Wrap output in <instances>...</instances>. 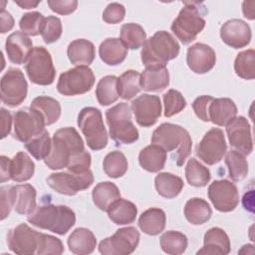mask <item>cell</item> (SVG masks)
Listing matches in <instances>:
<instances>
[{
  "mask_svg": "<svg viewBox=\"0 0 255 255\" xmlns=\"http://www.w3.org/2000/svg\"><path fill=\"white\" fill-rule=\"evenodd\" d=\"M151 143L161 146L166 152H170L171 159L176 165L181 166L191 152L192 140L189 132L182 127L164 123L152 132Z\"/></svg>",
  "mask_w": 255,
  "mask_h": 255,
  "instance_id": "6da1fadb",
  "label": "cell"
},
{
  "mask_svg": "<svg viewBox=\"0 0 255 255\" xmlns=\"http://www.w3.org/2000/svg\"><path fill=\"white\" fill-rule=\"evenodd\" d=\"M83 150L84 141L77 129L70 127L62 128L54 133L51 151L44 162L50 169H62L68 166L72 156Z\"/></svg>",
  "mask_w": 255,
  "mask_h": 255,
  "instance_id": "7a4b0ae2",
  "label": "cell"
},
{
  "mask_svg": "<svg viewBox=\"0 0 255 255\" xmlns=\"http://www.w3.org/2000/svg\"><path fill=\"white\" fill-rule=\"evenodd\" d=\"M27 220L34 226L65 235L75 224V212L65 205L45 204L36 206Z\"/></svg>",
  "mask_w": 255,
  "mask_h": 255,
  "instance_id": "3957f363",
  "label": "cell"
},
{
  "mask_svg": "<svg viewBox=\"0 0 255 255\" xmlns=\"http://www.w3.org/2000/svg\"><path fill=\"white\" fill-rule=\"evenodd\" d=\"M179 44L166 31H157L145 40L141 49V62L146 67H165L179 54Z\"/></svg>",
  "mask_w": 255,
  "mask_h": 255,
  "instance_id": "277c9868",
  "label": "cell"
},
{
  "mask_svg": "<svg viewBox=\"0 0 255 255\" xmlns=\"http://www.w3.org/2000/svg\"><path fill=\"white\" fill-rule=\"evenodd\" d=\"M183 4L184 6L173 20L170 29L182 44L187 45L194 41L205 27L203 18L205 7L199 2H184Z\"/></svg>",
  "mask_w": 255,
  "mask_h": 255,
  "instance_id": "5b68a950",
  "label": "cell"
},
{
  "mask_svg": "<svg viewBox=\"0 0 255 255\" xmlns=\"http://www.w3.org/2000/svg\"><path fill=\"white\" fill-rule=\"evenodd\" d=\"M110 135L117 144H130L138 139V130L132 123L131 111L127 103H120L106 112Z\"/></svg>",
  "mask_w": 255,
  "mask_h": 255,
  "instance_id": "8992f818",
  "label": "cell"
},
{
  "mask_svg": "<svg viewBox=\"0 0 255 255\" xmlns=\"http://www.w3.org/2000/svg\"><path fill=\"white\" fill-rule=\"evenodd\" d=\"M78 126L92 150H101L107 146L108 133L99 109L94 107L82 109L78 115Z\"/></svg>",
  "mask_w": 255,
  "mask_h": 255,
  "instance_id": "52a82bcc",
  "label": "cell"
},
{
  "mask_svg": "<svg viewBox=\"0 0 255 255\" xmlns=\"http://www.w3.org/2000/svg\"><path fill=\"white\" fill-rule=\"evenodd\" d=\"M95 84V75L88 66H77L62 73L57 90L64 96H76L89 92Z\"/></svg>",
  "mask_w": 255,
  "mask_h": 255,
  "instance_id": "ba28073f",
  "label": "cell"
},
{
  "mask_svg": "<svg viewBox=\"0 0 255 255\" xmlns=\"http://www.w3.org/2000/svg\"><path fill=\"white\" fill-rule=\"evenodd\" d=\"M30 81L36 85H51L56 76L51 54L44 47H36L25 64Z\"/></svg>",
  "mask_w": 255,
  "mask_h": 255,
  "instance_id": "9c48e42d",
  "label": "cell"
},
{
  "mask_svg": "<svg viewBox=\"0 0 255 255\" xmlns=\"http://www.w3.org/2000/svg\"><path fill=\"white\" fill-rule=\"evenodd\" d=\"M46 123L43 116L36 110L23 108L14 115V137L26 143L40 135L45 129Z\"/></svg>",
  "mask_w": 255,
  "mask_h": 255,
  "instance_id": "30bf717a",
  "label": "cell"
},
{
  "mask_svg": "<svg viewBox=\"0 0 255 255\" xmlns=\"http://www.w3.org/2000/svg\"><path fill=\"white\" fill-rule=\"evenodd\" d=\"M139 233L132 227H124L116 231L111 237L105 238L99 244V251L103 255H128L137 247Z\"/></svg>",
  "mask_w": 255,
  "mask_h": 255,
  "instance_id": "8fae6325",
  "label": "cell"
},
{
  "mask_svg": "<svg viewBox=\"0 0 255 255\" xmlns=\"http://www.w3.org/2000/svg\"><path fill=\"white\" fill-rule=\"evenodd\" d=\"M46 181L58 193L72 196L89 188L94 182V175L90 169L83 173L56 172L50 174Z\"/></svg>",
  "mask_w": 255,
  "mask_h": 255,
  "instance_id": "7c38bea8",
  "label": "cell"
},
{
  "mask_svg": "<svg viewBox=\"0 0 255 255\" xmlns=\"http://www.w3.org/2000/svg\"><path fill=\"white\" fill-rule=\"evenodd\" d=\"M28 84L20 69L10 68L1 79V101L8 107H17L27 97Z\"/></svg>",
  "mask_w": 255,
  "mask_h": 255,
  "instance_id": "4fadbf2b",
  "label": "cell"
},
{
  "mask_svg": "<svg viewBox=\"0 0 255 255\" xmlns=\"http://www.w3.org/2000/svg\"><path fill=\"white\" fill-rule=\"evenodd\" d=\"M227 150V144L223 131L213 128L209 129L196 147V155L208 165L218 163Z\"/></svg>",
  "mask_w": 255,
  "mask_h": 255,
  "instance_id": "5bb4252c",
  "label": "cell"
},
{
  "mask_svg": "<svg viewBox=\"0 0 255 255\" xmlns=\"http://www.w3.org/2000/svg\"><path fill=\"white\" fill-rule=\"evenodd\" d=\"M208 197L213 206L221 212L234 210L239 202L236 185L227 179L214 180L208 187Z\"/></svg>",
  "mask_w": 255,
  "mask_h": 255,
  "instance_id": "9a60e30c",
  "label": "cell"
},
{
  "mask_svg": "<svg viewBox=\"0 0 255 255\" xmlns=\"http://www.w3.org/2000/svg\"><path fill=\"white\" fill-rule=\"evenodd\" d=\"M40 233L25 223L19 224L7 233L8 248L19 255L36 254Z\"/></svg>",
  "mask_w": 255,
  "mask_h": 255,
  "instance_id": "2e32d148",
  "label": "cell"
},
{
  "mask_svg": "<svg viewBox=\"0 0 255 255\" xmlns=\"http://www.w3.org/2000/svg\"><path fill=\"white\" fill-rule=\"evenodd\" d=\"M130 108L136 123L143 128L153 126L161 115L160 99L154 95L142 94L131 102Z\"/></svg>",
  "mask_w": 255,
  "mask_h": 255,
  "instance_id": "e0dca14e",
  "label": "cell"
},
{
  "mask_svg": "<svg viewBox=\"0 0 255 255\" xmlns=\"http://www.w3.org/2000/svg\"><path fill=\"white\" fill-rule=\"evenodd\" d=\"M226 132L230 144L241 152L248 155L253 150V140L251 136V127L246 118L236 117L226 126Z\"/></svg>",
  "mask_w": 255,
  "mask_h": 255,
  "instance_id": "ac0fdd59",
  "label": "cell"
},
{
  "mask_svg": "<svg viewBox=\"0 0 255 255\" xmlns=\"http://www.w3.org/2000/svg\"><path fill=\"white\" fill-rule=\"evenodd\" d=\"M186 62L195 74H205L213 69L216 63L214 50L203 43H195L187 50Z\"/></svg>",
  "mask_w": 255,
  "mask_h": 255,
  "instance_id": "d6986e66",
  "label": "cell"
},
{
  "mask_svg": "<svg viewBox=\"0 0 255 255\" xmlns=\"http://www.w3.org/2000/svg\"><path fill=\"white\" fill-rule=\"evenodd\" d=\"M222 41L234 49L244 48L250 43L251 29L243 20L231 19L226 21L220 29Z\"/></svg>",
  "mask_w": 255,
  "mask_h": 255,
  "instance_id": "ffe728a7",
  "label": "cell"
},
{
  "mask_svg": "<svg viewBox=\"0 0 255 255\" xmlns=\"http://www.w3.org/2000/svg\"><path fill=\"white\" fill-rule=\"evenodd\" d=\"M8 59L11 63L21 65L28 61L33 52V43L23 32L16 31L8 36L5 43Z\"/></svg>",
  "mask_w": 255,
  "mask_h": 255,
  "instance_id": "44dd1931",
  "label": "cell"
},
{
  "mask_svg": "<svg viewBox=\"0 0 255 255\" xmlns=\"http://www.w3.org/2000/svg\"><path fill=\"white\" fill-rule=\"evenodd\" d=\"M13 208L19 214H30L36 208V189L29 183L8 186Z\"/></svg>",
  "mask_w": 255,
  "mask_h": 255,
  "instance_id": "7402d4cb",
  "label": "cell"
},
{
  "mask_svg": "<svg viewBox=\"0 0 255 255\" xmlns=\"http://www.w3.org/2000/svg\"><path fill=\"white\" fill-rule=\"evenodd\" d=\"M237 115L235 103L228 98H218L211 101L208 108L209 122L219 127H226Z\"/></svg>",
  "mask_w": 255,
  "mask_h": 255,
  "instance_id": "603a6c76",
  "label": "cell"
},
{
  "mask_svg": "<svg viewBox=\"0 0 255 255\" xmlns=\"http://www.w3.org/2000/svg\"><path fill=\"white\" fill-rule=\"evenodd\" d=\"M230 249V240L226 232L219 227H212L205 233L203 247L197 251V254L226 255Z\"/></svg>",
  "mask_w": 255,
  "mask_h": 255,
  "instance_id": "cb8c5ba5",
  "label": "cell"
},
{
  "mask_svg": "<svg viewBox=\"0 0 255 255\" xmlns=\"http://www.w3.org/2000/svg\"><path fill=\"white\" fill-rule=\"evenodd\" d=\"M140 88L147 92H159L169 85V73L165 67H146L140 75Z\"/></svg>",
  "mask_w": 255,
  "mask_h": 255,
  "instance_id": "d4e9b609",
  "label": "cell"
},
{
  "mask_svg": "<svg viewBox=\"0 0 255 255\" xmlns=\"http://www.w3.org/2000/svg\"><path fill=\"white\" fill-rule=\"evenodd\" d=\"M67 55L73 65L89 66L93 63L96 56L95 46L86 39H77L69 44Z\"/></svg>",
  "mask_w": 255,
  "mask_h": 255,
  "instance_id": "484cf974",
  "label": "cell"
},
{
  "mask_svg": "<svg viewBox=\"0 0 255 255\" xmlns=\"http://www.w3.org/2000/svg\"><path fill=\"white\" fill-rule=\"evenodd\" d=\"M68 246L74 254H91L97 246V239L90 229L80 227L75 229L69 236Z\"/></svg>",
  "mask_w": 255,
  "mask_h": 255,
  "instance_id": "4316f807",
  "label": "cell"
},
{
  "mask_svg": "<svg viewBox=\"0 0 255 255\" xmlns=\"http://www.w3.org/2000/svg\"><path fill=\"white\" fill-rule=\"evenodd\" d=\"M99 54L102 61L109 66L123 63L128 55V48L119 38H108L101 43Z\"/></svg>",
  "mask_w": 255,
  "mask_h": 255,
  "instance_id": "83f0119b",
  "label": "cell"
},
{
  "mask_svg": "<svg viewBox=\"0 0 255 255\" xmlns=\"http://www.w3.org/2000/svg\"><path fill=\"white\" fill-rule=\"evenodd\" d=\"M166 151L159 145L151 143L142 148L138 154L140 166L149 172H157L164 167Z\"/></svg>",
  "mask_w": 255,
  "mask_h": 255,
  "instance_id": "f1b7e54d",
  "label": "cell"
},
{
  "mask_svg": "<svg viewBox=\"0 0 255 255\" xmlns=\"http://www.w3.org/2000/svg\"><path fill=\"white\" fill-rule=\"evenodd\" d=\"M35 172V163L24 152H17L10 161V178L16 182L29 180Z\"/></svg>",
  "mask_w": 255,
  "mask_h": 255,
  "instance_id": "f546056e",
  "label": "cell"
},
{
  "mask_svg": "<svg viewBox=\"0 0 255 255\" xmlns=\"http://www.w3.org/2000/svg\"><path fill=\"white\" fill-rule=\"evenodd\" d=\"M165 213L160 208H149L141 213L138 218V226L147 235H157L165 227Z\"/></svg>",
  "mask_w": 255,
  "mask_h": 255,
  "instance_id": "4dcf8cb0",
  "label": "cell"
},
{
  "mask_svg": "<svg viewBox=\"0 0 255 255\" xmlns=\"http://www.w3.org/2000/svg\"><path fill=\"white\" fill-rule=\"evenodd\" d=\"M212 215V209L207 201L202 198H190L184 206V216L193 225H201L207 222Z\"/></svg>",
  "mask_w": 255,
  "mask_h": 255,
  "instance_id": "1f68e13d",
  "label": "cell"
},
{
  "mask_svg": "<svg viewBox=\"0 0 255 255\" xmlns=\"http://www.w3.org/2000/svg\"><path fill=\"white\" fill-rule=\"evenodd\" d=\"M107 211L109 218L118 225L132 223L135 220L137 214V208L135 204L131 201L122 198L114 202Z\"/></svg>",
  "mask_w": 255,
  "mask_h": 255,
  "instance_id": "d6a6232c",
  "label": "cell"
},
{
  "mask_svg": "<svg viewBox=\"0 0 255 255\" xmlns=\"http://www.w3.org/2000/svg\"><path fill=\"white\" fill-rule=\"evenodd\" d=\"M92 196L96 206L101 210L107 211L114 202L121 198V192L115 183L104 181L94 187Z\"/></svg>",
  "mask_w": 255,
  "mask_h": 255,
  "instance_id": "836d02e7",
  "label": "cell"
},
{
  "mask_svg": "<svg viewBox=\"0 0 255 255\" xmlns=\"http://www.w3.org/2000/svg\"><path fill=\"white\" fill-rule=\"evenodd\" d=\"M154 185L157 193L164 198L176 197L183 188V180L172 173L161 172L156 175Z\"/></svg>",
  "mask_w": 255,
  "mask_h": 255,
  "instance_id": "e575fe53",
  "label": "cell"
},
{
  "mask_svg": "<svg viewBox=\"0 0 255 255\" xmlns=\"http://www.w3.org/2000/svg\"><path fill=\"white\" fill-rule=\"evenodd\" d=\"M31 108L38 111L43 116L46 126L53 125L61 116L60 103L57 100L47 96L35 98L31 103Z\"/></svg>",
  "mask_w": 255,
  "mask_h": 255,
  "instance_id": "d590c367",
  "label": "cell"
},
{
  "mask_svg": "<svg viewBox=\"0 0 255 255\" xmlns=\"http://www.w3.org/2000/svg\"><path fill=\"white\" fill-rule=\"evenodd\" d=\"M96 97L100 105L109 106L119 99L118 78L116 76H106L102 78L96 88Z\"/></svg>",
  "mask_w": 255,
  "mask_h": 255,
  "instance_id": "8d00e7d4",
  "label": "cell"
},
{
  "mask_svg": "<svg viewBox=\"0 0 255 255\" xmlns=\"http://www.w3.org/2000/svg\"><path fill=\"white\" fill-rule=\"evenodd\" d=\"M140 75L133 70L126 71L118 78V92L119 96L124 100H130L135 97L141 90Z\"/></svg>",
  "mask_w": 255,
  "mask_h": 255,
  "instance_id": "74e56055",
  "label": "cell"
},
{
  "mask_svg": "<svg viewBox=\"0 0 255 255\" xmlns=\"http://www.w3.org/2000/svg\"><path fill=\"white\" fill-rule=\"evenodd\" d=\"M159 242L162 251L171 255L182 254L188 244L187 237L183 233L174 230L164 232L160 236Z\"/></svg>",
  "mask_w": 255,
  "mask_h": 255,
  "instance_id": "f35d334b",
  "label": "cell"
},
{
  "mask_svg": "<svg viewBox=\"0 0 255 255\" xmlns=\"http://www.w3.org/2000/svg\"><path fill=\"white\" fill-rule=\"evenodd\" d=\"M146 34L143 28L135 23L124 24L121 28V41L128 49L136 50L143 46Z\"/></svg>",
  "mask_w": 255,
  "mask_h": 255,
  "instance_id": "ab89813d",
  "label": "cell"
},
{
  "mask_svg": "<svg viewBox=\"0 0 255 255\" xmlns=\"http://www.w3.org/2000/svg\"><path fill=\"white\" fill-rule=\"evenodd\" d=\"M128 159L125 154L119 150L109 152L103 161L105 173L112 178H119L125 175L128 170Z\"/></svg>",
  "mask_w": 255,
  "mask_h": 255,
  "instance_id": "60d3db41",
  "label": "cell"
},
{
  "mask_svg": "<svg viewBox=\"0 0 255 255\" xmlns=\"http://www.w3.org/2000/svg\"><path fill=\"white\" fill-rule=\"evenodd\" d=\"M225 163L228 167L229 177L233 181H241L248 173V163L245 156L234 149L227 152L225 156Z\"/></svg>",
  "mask_w": 255,
  "mask_h": 255,
  "instance_id": "b9f144b4",
  "label": "cell"
},
{
  "mask_svg": "<svg viewBox=\"0 0 255 255\" xmlns=\"http://www.w3.org/2000/svg\"><path fill=\"white\" fill-rule=\"evenodd\" d=\"M185 177L187 182L195 187H203L210 180V171L195 158H190L185 166Z\"/></svg>",
  "mask_w": 255,
  "mask_h": 255,
  "instance_id": "7bdbcfd3",
  "label": "cell"
},
{
  "mask_svg": "<svg viewBox=\"0 0 255 255\" xmlns=\"http://www.w3.org/2000/svg\"><path fill=\"white\" fill-rule=\"evenodd\" d=\"M234 70L240 78L253 80L255 78V51L249 49L240 52L234 61Z\"/></svg>",
  "mask_w": 255,
  "mask_h": 255,
  "instance_id": "ee69618b",
  "label": "cell"
},
{
  "mask_svg": "<svg viewBox=\"0 0 255 255\" xmlns=\"http://www.w3.org/2000/svg\"><path fill=\"white\" fill-rule=\"evenodd\" d=\"M25 147L36 159H45L49 155L52 147V139L49 132L44 130L40 135L27 141Z\"/></svg>",
  "mask_w": 255,
  "mask_h": 255,
  "instance_id": "f6af8a7d",
  "label": "cell"
},
{
  "mask_svg": "<svg viewBox=\"0 0 255 255\" xmlns=\"http://www.w3.org/2000/svg\"><path fill=\"white\" fill-rule=\"evenodd\" d=\"M44 20L45 17L40 12H29L22 16L19 22V27L24 34L29 36H36L41 34Z\"/></svg>",
  "mask_w": 255,
  "mask_h": 255,
  "instance_id": "bcb514c9",
  "label": "cell"
},
{
  "mask_svg": "<svg viewBox=\"0 0 255 255\" xmlns=\"http://www.w3.org/2000/svg\"><path fill=\"white\" fill-rule=\"evenodd\" d=\"M163 104L164 116L166 118H170L180 113L186 107V101L181 95V93L172 89L168 90L163 95Z\"/></svg>",
  "mask_w": 255,
  "mask_h": 255,
  "instance_id": "7dc6e473",
  "label": "cell"
},
{
  "mask_svg": "<svg viewBox=\"0 0 255 255\" xmlns=\"http://www.w3.org/2000/svg\"><path fill=\"white\" fill-rule=\"evenodd\" d=\"M63 252H64V246L62 241L59 238L49 234L40 233L36 254L60 255Z\"/></svg>",
  "mask_w": 255,
  "mask_h": 255,
  "instance_id": "c3c4849f",
  "label": "cell"
},
{
  "mask_svg": "<svg viewBox=\"0 0 255 255\" xmlns=\"http://www.w3.org/2000/svg\"><path fill=\"white\" fill-rule=\"evenodd\" d=\"M62 23L58 17L48 16L45 18L41 30V36L46 44H51L58 41L62 35Z\"/></svg>",
  "mask_w": 255,
  "mask_h": 255,
  "instance_id": "681fc988",
  "label": "cell"
},
{
  "mask_svg": "<svg viewBox=\"0 0 255 255\" xmlns=\"http://www.w3.org/2000/svg\"><path fill=\"white\" fill-rule=\"evenodd\" d=\"M91 166V154L83 150L80 153L72 156L67 166L68 170L72 173H83L90 169Z\"/></svg>",
  "mask_w": 255,
  "mask_h": 255,
  "instance_id": "f907efd6",
  "label": "cell"
},
{
  "mask_svg": "<svg viewBox=\"0 0 255 255\" xmlns=\"http://www.w3.org/2000/svg\"><path fill=\"white\" fill-rule=\"evenodd\" d=\"M126 9L120 3L109 4L103 12V20L108 24H117L124 20Z\"/></svg>",
  "mask_w": 255,
  "mask_h": 255,
  "instance_id": "816d5d0a",
  "label": "cell"
},
{
  "mask_svg": "<svg viewBox=\"0 0 255 255\" xmlns=\"http://www.w3.org/2000/svg\"><path fill=\"white\" fill-rule=\"evenodd\" d=\"M212 100H213V97L204 95L196 98L192 103V109L195 115L197 116V118H199L203 122H209L208 108Z\"/></svg>",
  "mask_w": 255,
  "mask_h": 255,
  "instance_id": "f5cc1de1",
  "label": "cell"
},
{
  "mask_svg": "<svg viewBox=\"0 0 255 255\" xmlns=\"http://www.w3.org/2000/svg\"><path fill=\"white\" fill-rule=\"evenodd\" d=\"M48 6L51 8L52 11L56 12L57 14L60 15H68L73 13L77 6H78V1L76 0H49L47 1Z\"/></svg>",
  "mask_w": 255,
  "mask_h": 255,
  "instance_id": "db71d44e",
  "label": "cell"
},
{
  "mask_svg": "<svg viewBox=\"0 0 255 255\" xmlns=\"http://www.w3.org/2000/svg\"><path fill=\"white\" fill-rule=\"evenodd\" d=\"M1 219L4 220L7 216H9L11 209L13 208L9 188L8 186H1Z\"/></svg>",
  "mask_w": 255,
  "mask_h": 255,
  "instance_id": "11a10c76",
  "label": "cell"
},
{
  "mask_svg": "<svg viewBox=\"0 0 255 255\" xmlns=\"http://www.w3.org/2000/svg\"><path fill=\"white\" fill-rule=\"evenodd\" d=\"M1 138H4L8 135V133L11 130V126H12V116L11 114L4 108H1Z\"/></svg>",
  "mask_w": 255,
  "mask_h": 255,
  "instance_id": "9f6ffc18",
  "label": "cell"
},
{
  "mask_svg": "<svg viewBox=\"0 0 255 255\" xmlns=\"http://www.w3.org/2000/svg\"><path fill=\"white\" fill-rule=\"evenodd\" d=\"M0 18H1V28H0V31L2 34L10 31L13 26H14V19L12 17V15L5 11V10H1V15H0Z\"/></svg>",
  "mask_w": 255,
  "mask_h": 255,
  "instance_id": "6f0895ef",
  "label": "cell"
},
{
  "mask_svg": "<svg viewBox=\"0 0 255 255\" xmlns=\"http://www.w3.org/2000/svg\"><path fill=\"white\" fill-rule=\"evenodd\" d=\"M1 167H0V176L1 182L8 181L10 178V161L11 159L5 155H1L0 157Z\"/></svg>",
  "mask_w": 255,
  "mask_h": 255,
  "instance_id": "680465c9",
  "label": "cell"
},
{
  "mask_svg": "<svg viewBox=\"0 0 255 255\" xmlns=\"http://www.w3.org/2000/svg\"><path fill=\"white\" fill-rule=\"evenodd\" d=\"M254 5L255 3L253 1L250 2H243L242 4V10H243V14L246 18L253 20L254 19Z\"/></svg>",
  "mask_w": 255,
  "mask_h": 255,
  "instance_id": "91938a15",
  "label": "cell"
},
{
  "mask_svg": "<svg viewBox=\"0 0 255 255\" xmlns=\"http://www.w3.org/2000/svg\"><path fill=\"white\" fill-rule=\"evenodd\" d=\"M253 190H250L249 192H246L243 196L242 202L244 205V208L249 210V211H253Z\"/></svg>",
  "mask_w": 255,
  "mask_h": 255,
  "instance_id": "94428289",
  "label": "cell"
},
{
  "mask_svg": "<svg viewBox=\"0 0 255 255\" xmlns=\"http://www.w3.org/2000/svg\"><path fill=\"white\" fill-rule=\"evenodd\" d=\"M15 3L20 6L23 9H30V8H35L38 6L40 1H30V0H23V1H15Z\"/></svg>",
  "mask_w": 255,
  "mask_h": 255,
  "instance_id": "6125c7cd",
  "label": "cell"
},
{
  "mask_svg": "<svg viewBox=\"0 0 255 255\" xmlns=\"http://www.w3.org/2000/svg\"><path fill=\"white\" fill-rule=\"evenodd\" d=\"M255 252L254 246L252 244H247L242 246V248L238 251L239 254H253Z\"/></svg>",
  "mask_w": 255,
  "mask_h": 255,
  "instance_id": "be15d7a7",
  "label": "cell"
}]
</instances>
